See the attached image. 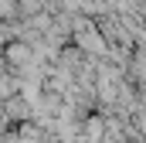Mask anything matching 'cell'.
<instances>
[{"label":"cell","instance_id":"1","mask_svg":"<svg viewBox=\"0 0 146 143\" xmlns=\"http://www.w3.org/2000/svg\"><path fill=\"white\" fill-rule=\"evenodd\" d=\"M7 58H10V61H27L31 51H27L24 44H10V48H7Z\"/></svg>","mask_w":146,"mask_h":143},{"label":"cell","instance_id":"2","mask_svg":"<svg viewBox=\"0 0 146 143\" xmlns=\"http://www.w3.org/2000/svg\"><path fill=\"white\" fill-rule=\"evenodd\" d=\"M14 0H0V17H14Z\"/></svg>","mask_w":146,"mask_h":143}]
</instances>
